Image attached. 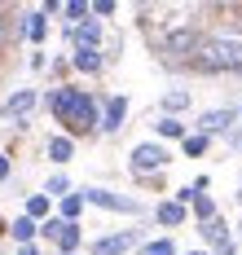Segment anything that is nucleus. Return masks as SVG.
<instances>
[{
	"label": "nucleus",
	"instance_id": "nucleus-1",
	"mask_svg": "<svg viewBox=\"0 0 242 255\" xmlns=\"http://www.w3.org/2000/svg\"><path fill=\"white\" fill-rule=\"evenodd\" d=\"M49 110H53V119L66 128V136H88L93 128H102V115H97V102L84 93V88H71V84H62L49 93Z\"/></svg>",
	"mask_w": 242,
	"mask_h": 255
},
{
	"label": "nucleus",
	"instance_id": "nucleus-2",
	"mask_svg": "<svg viewBox=\"0 0 242 255\" xmlns=\"http://www.w3.org/2000/svg\"><path fill=\"white\" fill-rule=\"evenodd\" d=\"M203 75H220V71H242V35H203V44L189 62Z\"/></svg>",
	"mask_w": 242,
	"mask_h": 255
},
{
	"label": "nucleus",
	"instance_id": "nucleus-3",
	"mask_svg": "<svg viewBox=\"0 0 242 255\" xmlns=\"http://www.w3.org/2000/svg\"><path fill=\"white\" fill-rule=\"evenodd\" d=\"M198 44H203V35H198L194 26H176V31H167V35H163L159 53H163V62H167V66H185V62H194Z\"/></svg>",
	"mask_w": 242,
	"mask_h": 255
},
{
	"label": "nucleus",
	"instance_id": "nucleus-4",
	"mask_svg": "<svg viewBox=\"0 0 242 255\" xmlns=\"http://www.w3.org/2000/svg\"><path fill=\"white\" fill-rule=\"evenodd\" d=\"M128 163H132L136 176H150V172H159L163 163H167V150H163L159 141H141V145L132 150V158H128Z\"/></svg>",
	"mask_w": 242,
	"mask_h": 255
},
{
	"label": "nucleus",
	"instance_id": "nucleus-5",
	"mask_svg": "<svg viewBox=\"0 0 242 255\" xmlns=\"http://www.w3.org/2000/svg\"><path fill=\"white\" fill-rule=\"evenodd\" d=\"M84 203H93V207H106V211H128V216H136V211H141V203H136V198L110 194V189H84Z\"/></svg>",
	"mask_w": 242,
	"mask_h": 255
},
{
	"label": "nucleus",
	"instance_id": "nucleus-6",
	"mask_svg": "<svg viewBox=\"0 0 242 255\" xmlns=\"http://www.w3.org/2000/svg\"><path fill=\"white\" fill-rule=\"evenodd\" d=\"M136 242V229H123V233H110L102 242H93V255H123L128 247Z\"/></svg>",
	"mask_w": 242,
	"mask_h": 255
},
{
	"label": "nucleus",
	"instance_id": "nucleus-7",
	"mask_svg": "<svg viewBox=\"0 0 242 255\" xmlns=\"http://www.w3.org/2000/svg\"><path fill=\"white\" fill-rule=\"evenodd\" d=\"M35 88H22V93H13L9 102H4V119H27L31 110H35Z\"/></svg>",
	"mask_w": 242,
	"mask_h": 255
},
{
	"label": "nucleus",
	"instance_id": "nucleus-8",
	"mask_svg": "<svg viewBox=\"0 0 242 255\" xmlns=\"http://www.w3.org/2000/svg\"><path fill=\"white\" fill-rule=\"evenodd\" d=\"M123 119H128V97H110L102 110V132H119Z\"/></svg>",
	"mask_w": 242,
	"mask_h": 255
},
{
	"label": "nucleus",
	"instance_id": "nucleus-9",
	"mask_svg": "<svg viewBox=\"0 0 242 255\" xmlns=\"http://www.w3.org/2000/svg\"><path fill=\"white\" fill-rule=\"evenodd\" d=\"M234 119H238V110H207V115H198V132H203V136H212V132H225Z\"/></svg>",
	"mask_w": 242,
	"mask_h": 255
},
{
	"label": "nucleus",
	"instance_id": "nucleus-10",
	"mask_svg": "<svg viewBox=\"0 0 242 255\" xmlns=\"http://www.w3.org/2000/svg\"><path fill=\"white\" fill-rule=\"evenodd\" d=\"M71 40H75V49H97V44H102V26L88 18V22L71 26Z\"/></svg>",
	"mask_w": 242,
	"mask_h": 255
},
{
	"label": "nucleus",
	"instance_id": "nucleus-11",
	"mask_svg": "<svg viewBox=\"0 0 242 255\" xmlns=\"http://www.w3.org/2000/svg\"><path fill=\"white\" fill-rule=\"evenodd\" d=\"M71 66H75V71H84V75L102 71V49H75V57H71Z\"/></svg>",
	"mask_w": 242,
	"mask_h": 255
},
{
	"label": "nucleus",
	"instance_id": "nucleus-12",
	"mask_svg": "<svg viewBox=\"0 0 242 255\" xmlns=\"http://www.w3.org/2000/svg\"><path fill=\"white\" fill-rule=\"evenodd\" d=\"M18 35H22V22H13V18H9V9L0 4V53L9 49V44H13Z\"/></svg>",
	"mask_w": 242,
	"mask_h": 255
},
{
	"label": "nucleus",
	"instance_id": "nucleus-13",
	"mask_svg": "<svg viewBox=\"0 0 242 255\" xmlns=\"http://www.w3.org/2000/svg\"><path fill=\"white\" fill-rule=\"evenodd\" d=\"M44 18H49L44 9H40V13H27V22H22V35L40 44V40H44V31H49V22H44Z\"/></svg>",
	"mask_w": 242,
	"mask_h": 255
},
{
	"label": "nucleus",
	"instance_id": "nucleus-14",
	"mask_svg": "<svg viewBox=\"0 0 242 255\" xmlns=\"http://www.w3.org/2000/svg\"><path fill=\"white\" fill-rule=\"evenodd\" d=\"M9 233H13V238H18V242H22V247H31V238H35V233H40V225H35V220H31V216H18V220H13V225H9Z\"/></svg>",
	"mask_w": 242,
	"mask_h": 255
},
{
	"label": "nucleus",
	"instance_id": "nucleus-15",
	"mask_svg": "<svg viewBox=\"0 0 242 255\" xmlns=\"http://www.w3.org/2000/svg\"><path fill=\"white\" fill-rule=\"evenodd\" d=\"M75 247H80V225H66V220H62V233H57V251H62V255H75Z\"/></svg>",
	"mask_w": 242,
	"mask_h": 255
},
{
	"label": "nucleus",
	"instance_id": "nucleus-16",
	"mask_svg": "<svg viewBox=\"0 0 242 255\" xmlns=\"http://www.w3.org/2000/svg\"><path fill=\"white\" fill-rule=\"evenodd\" d=\"M71 154H75V141H71V136H53V141H49V158H53V163H66Z\"/></svg>",
	"mask_w": 242,
	"mask_h": 255
},
{
	"label": "nucleus",
	"instance_id": "nucleus-17",
	"mask_svg": "<svg viewBox=\"0 0 242 255\" xmlns=\"http://www.w3.org/2000/svg\"><path fill=\"white\" fill-rule=\"evenodd\" d=\"M154 216H159V225H181V220H185V207L181 203H159Z\"/></svg>",
	"mask_w": 242,
	"mask_h": 255
},
{
	"label": "nucleus",
	"instance_id": "nucleus-18",
	"mask_svg": "<svg viewBox=\"0 0 242 255\" xmlns=\"http://www.w3.org/2000/svg\"><path fill=\"white\" fill-rule=\"evenodd\" d=\"M80 211H84V194H66V198H62V220H66V225H75Z\"/></svg>",
	"mask_w": 242,
	"mask_h": 255
},
{
	"label": "nucleus",
	"instance_id": "nucleus-19",
	"mask_svg": "<svg viewBox=\"0 0 242 255\" xmlns=\"http://www.w3.org/2000/svg\"><path fill=\"white\" fill-rule=\"evenodd\" d=\"M159 136H167V141H176V136H181V141H185L189 132H185L181 119H172V115H167V119H159Z\"/></svg>",
	"mask_w": 242,
	"mask_h": 255
},
{
	"label": "nucleus",
	"instance_id": "nucleus-20",
	"mask_svg": "<svg viewBox=\"0 0 242 255\" xmlns=\"http://www.w3.org/2000/svg\"><path fill=\"white\" fill-rule=\"evenodd\" d=\"M194 216H198L203 225H212V220H216V203L207 198V194H198V198H194Z\"/></svg>",
	"mask_w": 242,
	"mask_h": 255
},
{
	"label": "nucleus",
	"instance_id": "nucleus-21",
	"mask_svg": "<svg viewBox=\"0 0 242 255\" xmlns=\"http://www.w3.org/2000/svg\"><path fill=\"white\" fill-rule=\"evenodd\" d=\"M62 13H66L71 22L80 26V22H88V13H93V4H84V0H75V4H62Z\"/></svg>",
	"mask_w": 242,
	"mask_h": 255
},
{
	"label": "nucleus",
	"instance_id": "nucleus-22",
	"mask_svg": "<svg viewBox=\"0 0 242 255\" xmlns=\"http://www.w3.org/2000/svg\"><path fill=\"white\" fill-rule=\"evenodd\" d=\"M27 216H31V220L49 216V194H31V198H27Z\"/></svg>",
	"mask_w": 242,
	"mask_h": 255
},
{
	"label": "nucleus",
	"instance_id": "nucleus-23",
	"mask_svg": "<svg viewBox=\"0 0 242 255\" xmlns=\"http://www.w3.org/2000/svg\"><path fill=\"white\" fill-rule=\"evenodd\" d=\"M203 238L216 242V247H225L229 242V233H225V220H212V225H203Z\"/></svg>",
	"mask_w": 242,
	"mask_h": 255
},
{
	"label": "nucleus",
	"instance_id": "nucleus-24",
	"mask_svg": "<svg viewBox=\"0 0 242 255\" xmlns=\"http://www.w3.org/2000/svg\"><path fill=\"white\" fill-rule=\"evenodd\" d=\"M136 255H176V247H172V238H159V242H145Z\"/></svg>",
	"mask_w": 242,
	"mask_h": 255
},
{
	"label": "nucleus",
	"instance_id": "nucleus-25",
	"mask_svg": "<svg viewBox=\"0 0 242 255\" xmlns=\"http://www.w3.org/2000/svg\"><path fill=\"white\" fill-rule=\"evenodd\" d=\"M181 145H185L189 158H198V154H207V136H203V132H194V136H185Z\"/></svg>",
	"mask_w": 242,
	"mask_h": 255
},
{
	"label": "nucleus",
	"instance_id": "nucleus-26",
	"mask_svg": "<svg viewBox=\"0 0 242 255\" xmlns=\"http://www.w3.org/2000/svg\"><path fill=\"white\" fill-rule=\"evenodd\" d=\"M66 189H71V180L62 176V172H57V176H49V185H44V194H49V198H66Z\"/></svg>",
	"mask_w": 242,
	"mask_h": 255
},
{
	"label": "nucleus",
	"instance_id": "nucleus-27",
	"mask_svg": "<svg viewBox=\"0 0 242 255\" xmlns=\"http://www.w3.org/2000/svg\"><path fill=\"white\" fill-rule=\"evenodd\" d=\"M185 106H189V93H181V88L163 97V110H185Z\"/></svg>",
	"mask_w": 242,
	"mask_h": 255
},
{
	"label": "nucleus",
	"instance_id": "nucleus-28",
	"mask_svg": "<svg viewBox=\"0 0 242 255\" xmlns=\"http://www.w3.org/2000/svg\"><path fill=\"white\" fill-rule=\"evenodd\" d=\"M40 233H44V238H53V242H57V233H62V220H44V225H40Z\"/></svg>",
	"mask_w": 242,
	"mask_h": 255
},
{
	"label": "nucleus",
	"instance_id": "nucleus-29",
	"mask_svg": "<svg viewBox=\"0 0 242 255\" xmlns=\"http://www.w3.org/2000/svg\"><path fill=\"white\" fill-rule=\"evenodd\" d=\"M115 9H119V4H115V0H97V4H93V13H102V18H110V13H115Z\"/></svg>",
	"mask_w": 242,
	"mask_h": 255
},
{
	"label": "nucleus",
	"instance_id": "nucleus-30",
	"mask_svg": "<svg viewBox=\"0 0 242 255\" xmlns=\"http://www.w3.org/2000/svg\"><path fill=\"white\" fill-rule=\"evenodd\" d=\"M9 172H13L9 167V154H0V180H9Z\"/></svg>",
	"mask_w": 242,
	"mask_h": 255
},
{
	"label": "nucleus",
	"instance_id": "nucleus-31",
	"mask_svg": "<svg viewBox=\"0 0 242 255\" xmlns=\"http://www.w3.org/2000/svg\"><path fill=\"white\" fill-rule=\"evenodd\" d=\"M18 255H40V251H35V247H18Z\"/></svg>",
	"mask_w": 242,
	"mask_h": 255
},
{
	"label": "nucleus",
	"instance_id": "nucleus-32",
	"mask_svg": "<svg viewBox=\"0 0 242 255\" xmlns=\"http://www.w3.org/2000/svg\"><path fill=\"white\" fill-rule=\"evenodd\" d=\"M189 255H207V251H189Z\"/></svg>",
	"mask_w": 242,
	"mask_h": 255
},
{
	"label": "nucleus",
	"instance_id": "nucleus-33",
	"mask_svg": "<svg viewBox=\"0 0 242 255\" xmlns=\"http://www.w3.org/2000/svg\"><path fill=\"white\" fill-rule=\"evenodd\" d=\"M0 233H4V225H0Z\"/></svg>",
	"mask_w": 242,
	"mask_h": 255
},
{
	"label": "nucleus",
	"instance_id": "nucleus-34",
	"mask_svg": "<svg viewBox=\"0 0 242 255\" xmlns=\"http://www.w3.org/2000/svg\"><path fill=\"white\" fill-rule=\"evenodd\" d=\"M238 115H242V106H238Z\"/></svg>",
	"mask_w": 242,
	"mask_h": 255
}]
</instances>
